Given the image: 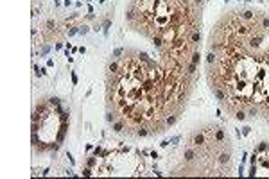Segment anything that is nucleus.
Here are the masks:
<instances>
[{"label": "nucleus", "mask_w": 269, "mask_h": 179, "mask_svg": "<svg viewBox=\"0 0 269 179\" xmlns=\"http://www.w3.org/2000/svg\"><path fill=\"white\" fill-rule=\"evenodd\" d=\"M201 36H199V30H192V34H190V41L192 43H199Z\"/></svg>", "instance_id": "1"}, {"label": "nucleus", "mask_w": 269, "mask_h": 179, "mask_svg": "<svg viewBox=\"0 0 269 179\" xmlns=\"http://www.w3.org/2000/svg\"><path fill=\"white\" fill-rule=\"evenodd\" d=\"M233 117H235L237 120H246V113H244L242 109H237L235 113H233Z\"/></svg>", "instance_id": "2"}, {"label": "nucleus", "mask_w": 269, "mask_h": 179, "mask_svg": "<svg viewBox=\"0 0 269 179\" xmlns=\"http://www.w3.org/2000/svg\"><path fill=\"white\" fill-rule=\"evenodd\" d=\"M122 129H124V120H122V122H117V124L113 125V131H115V133H120Z\"/></svg>", "instance_id": "3"}, {"label": "nucleus", "mask_w": 269, "mask_h": 179, "mask_svg": "<svg viewBox=\"0 0 269 179\" xmlns=\"http://www.w3.org/2000/svg\"><path fill=\"white\" fill-rule=\"evenodd\" d=\"M120 54H122V49H117V50H115V57H117V56H120Z\"/></svg>", "instance_id": "4"}, {"label": "nucleus", "mask_w": 269, "mask_h": 179, "mask_svg": "<svg viewBox=\"0 0 269 179\" xmlns=\"http://www.w3.org/2000/svg\"><path fill=\"white\" fill-rule=\"evenodd\" d=\"M196 4H203V0H196Z\"/></svg>", "instance_id": "5"}]
</instances>
